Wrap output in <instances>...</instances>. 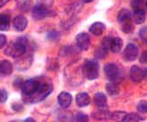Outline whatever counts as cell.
I'll list each match as a JSON object with an SVG mask.
<instances>
[{"mask_svg":"<svg viewBox=\"0 0 147 122\" xmlns=\"http://www.w3.org/2000/svg\"><path fill=\"white\" fill-rule=\"evenodd\" d=\"M52 87L45 82H39L37 80H27L23 83L22 91L27 102H39L44 100L51 92Z\"/></svg>","mask_w":147,"mask_h":122,"instance_id":"1","label":"cell"},{"mask_svg":"<svg viewBox=\"0 0 147 122\" xmlns=\"http://www.w3.org/2000/svg\"><path fill=\"white\" fill-rule=\"evenodd\" d=\"M25 52H26V44H25V39L23 38H19L16 43H11L6 49V53L13 58L20 57Z\"/></svg>","mask_w":147,"mask_h":122,"instance_id":"2","label":"cell"},{"mask_svg":"<svg viewBox=\"0 0 147 122\" xmlns=\"http://www.w3.org/2000/svg\"><path fill=\"white\" fill-rule=\"evenodd\" d=\"M98 63L95 61H87L84 64V72L88 80H96L98 77Z\"/></svg>","mask_w":147,"mask_h":122,"instance_id":"3","label":"cell"},{"mask_svg":"<svg viewBox=\"0 0 147 122\" xmlns=\"http://www.w3.org/2000/svg\"><path fill=\"white\" fill-rule=\"evenodd\" d=\"M138 56H139V48H138L135 44L129 43L126 46V49L123 51V58L126 61L132 62V61L138 58Z\"/></svg>","mask_w":147,"mask_h":122,"instance_id":"4","label":"cell"},{"mask_svg":"<svg viewBox=\"0 0 147 122\" xmlns=\"http://www.w3.org/2000/svg\"><path fill=\"white\" fill-rule=\"evenodd\" d=\"M105 72H106V76L112 81V82H115L117 78H119V68L114 63H109L105 67Z\"/></svg>","mask_w":147,"mask_h":122,"instance_id":"5","label":"cell"},{"mask_svg":"<svg viewBox=\"0 0 147 122\" xmlns=\"http://www.w3.org/2000/svg\"><path fill=\"white\" fill-rule=\"evenodd\" d=\"M76 44L78 45V48L81 50H88L89 46H90V37L89 34L82 32L78 33L76 37Z\"/></svg>","mask_w":147,"mask_h":122,"instance_id":"6","label":"cell"},{"mask_svg":"<svg viewBox=\"0 0 147 122\" xmlns=\"http://www.w3.org/2000/svg\"><path fill=\"white\" fill-rule=\"evenodd\" d=\"M129 75H131V78H132L133 82H141L145 78V70H142L141 68L134 65V67L131 68Z\"/></svg>","mask_w":147,"mask_h":122,"instance_id":"7","label":"cell"},{"mask_svg":"<svg viewBox=\"0 0 147 122\" xmlns=\"http://www.w3.org/2000/svg\"><path fill=\"white\" fill-rule=\"evenodd\" d=\"M32 14H33V18L36 19H43L44 17H47L49 14V10L47 6L44 5H36L32 10Z\"/></svg>","mask_w":147,"mask_h":122,"instance_id":"8","label":"cell"},{"mask_svg":"<svg viewBox=\"0 0 147 122\" xmlns=\"http://www.w3.org/2000/svg\"><path fill=\"white\" fill-rule=\"evenodd\" d=\"M57 101H58V104L62 108H68L71 104V102H72V96L70 95L69 92L63 91V92H61L59 95H58Z\"/></svg>","mask_w":147,"mask_h":122,"instance_id":"9","label":"cell"},{"mask_svg":"<svg viewBox=\"0 0 147 122\" xmlns=\"http://www.w3.org/2000/svg\"><path fill=\"white\" fill-rule=\"evenodd\" d=\"M13 27L17 31H24L27 27V19L24 16H18L13 19Z\"/></svg>","mask_w":147,"mask_h":122,"instance_id":"10","label":"cell"},{"mask_svg":"<svg viewBox=\"0 0 147 122\" xmlns=\"http://www.w3.org/2000/svg\"><path fill=\"white\" fill-rule=\"evenodd\" d=\"M94 102L98 109H106L107 108V97L103 92H97L94 96Z\"/></svg>","mask_w":147,"mask_h":122,"instance_id":"11","label":"cell"},{"mask_svg":"<svg viewBox=\"0 0 147 122\" xmlns=\"http://www.w3.org/2000/svg\"><path fill=\"white\" fill-rule=\"evenodd\" d=\"M13 70V65L8 61H1L0 62V73L4 76H10Z\"/></svg>","mask_w":147,"mask_h":122,"instance_id":"12","label":"cell"},{"mask_svg":"<svg viewBox=\"0 0 147 122\" xmlns=\"http://www.w3.org/2000/svg\"><path fill=\"white\" fill-rule=\"evenodd\" d=\"M76 103L78 107H87L88 104H90V96L87 92H81L77 94L76 96Z\"/></svg>","mask_w":147,"mask_h":122,"instance_id":"13","label":"cell"},{"mask_svg":"<svg viewBox=\"0 0 147 122\" xmlns=\"http://www.w3.org/2000/svg\"><path fill=\"white\" fill-rule=\"evenodd\" d=\"M109 48L113 52L117 53L120 52L121 48H122V39L119 38V37H115V38H112L109 40Z\"/></svg>","mask_w":147,"mask_h":122,"instance_id":"14","label":"cell"},{"mask_svg":"<svg viewBox=\"0 0 147 122\" xmlns=\"http://www.w3.org/2000/svg\"><path fill=\"white\" fill-rule=\"evenodd\" d=\"M10 23H11L10 16L5 13L0 14V31H7L10 29Z\"/></svg>","mask_w":147,"mask_h":122,"instance_id":"15","label":"cell"},{"mask_svg":"<svg viewBox=\"0 0 147 122\" xmlns=\"http://www.w3.org/2000/svg\"><path fill=\"white\" fill-rule=\"evenodd\" d=\"M105 29H106V26L103 23H94L93 25L90 26V32L95 34V36H101L103 32H105Z\"/></svg>","mask_w":147,"mask_h":122,"instance_id":"16","label":"cell"},{"mask_svg":"<svg viewBox=\"0 0 147 122\" xmlns=\"http://www.w3.org/2000/svg\"><path fill=\"white\" fill-rule=\"evenodd\" d=\"M133 18H134V22L136 24H142L145 22V18H146V14H145V11L144 10H135L134 14H133Z\"/></svg>","mask_w":147,"mask_h":122,"instance_id":"17","label":"cell"},{"mask_svg":"<svg viewBox=\"0 0 147 122\" xmlns=\"http://www.w3.org/2000/svg\"><path fill=\"white\" fill-rule=\"evenodd\" d=\"M131 17H132L131 11L123 8V10H121L120 12H119V14H117V20L120 22V23H123V22H126V20H129Z\"/></svg>","mask_w":147,"mask_h":122,"instance_id":"18","label":"cell"},{"mask_svg":"<svg viewBox=\"0 0 147 122\" xmlns=\"http://www.w3.org/2000/svg\"><path fill=\"white\" fill-rule=\"evenodd\" d=\"M144 121V117L138 114H126L122 122H140Z\"/></svg>","mask_w":147,"mask_h":122,"instance_id":"19","label":"cell"},{"mask_svg":"<svg viewBox=\"0 0 147 122\" xmlns=\"http://www.w3.org/2000/svg\"><path fill=\"white\" fill-rule=\"evenodd\" d=\"M106 88H107V91H108L109 95H116V94L119 92V89H117L116 84H115L114 82H110V83H108Z\"/></svg>","mask_w":147,"mask_h":122,"instance_id":"20","label":"cell"},{"mask_svg":"<svg viewBox=\"0 0 147 122\" xmlns=\"http://www.w3.org/2000/svg\"><path fill=\"white\" fill-rule=\"evenodd\" d=\"M126 114H127V113H125V111H115V113H113V114L110 115V117H112L113 120H115V121L122 122L123 117L126 116Z\"/></svg>","mask_w":147,"mask_h":122,"instance_id":"21","label":"cell"},{"mask_svg":"<svg viewBox=\"0 0 147 122\" xmlns=\"http://www.w3.org/2000/svg\"><path fill=\"white\" fill-rule=\"evenodd\" d=\"M88 121H89V117L86 114H82V113H80V114L75 116V122H88Z\"/></svg>","mask_w":147,"mask_h":122,"instance_id":"22","label":"cell"},{"mask_svg":"<svg viewBox=\"0 0 147 122\" xmlns=\"http://www.w3.org/2000/svg\"><path fill=\"white\" fill-rule=\"evenodd\" d=\"M125 24H123V26H122V31L123 32H126V33H128V32H131L132 31V29H133V25L128 22V20H126V22H123Z\"/></svg>","mask_w":147,"mask_h":122,"instance_id":"23","label":"cell"},{"mask_svg":"<svg viewBox=\"0 0 147 122\" xmlns=\"http://www.w3.org/2000/svg\"><path fill=\"white\" fill-rule=\"evenodd\" d=\"M138 110H139L140 113H146L147 111V102L141 101L139 104H138Z\"/></svg>","mask_w":147,"mask_h":122,"instance_id":"24","label":"cell"},{"mask_svg":"<svg viewBox=\"0 0 147 122\" xmlns=\"http://www.w3.org/2000/svg\"><path fill=\"white\" fill-rule=\"evenodd\" d=\"M145 0H132V6L135 10H140V6L144 4Z\"/></svg>","mask_w":147,"mask_h":122,"instance_id":"25","label":"cell"},{"mask_svg":"<svg viewBox=\"0 0 147 122\" xmlns=\"http://www.w3.org/2000/svg\"><path fill=\"white\" fill-rule=\"evenodd\" d=\"M7 97H8L7 91H6V90H4V89H0V103L5 102V101L7 100Z\"/></svg>","mask_w":147,"mask_h":122,"instance_id":"26","label":"cell"},{"mask_svg":"<svg viewBox=\"0 0 147 122\" xmlns=\"http://www.w3.org/2000/svg\"><path fill=\"white\" fill-rule=\"evenodd\" d=\"M7 43V39H6V37L4 34H0V49H3L4 46L6 45Z\"/></svg>","mask_w":147,"mask_h":122,"instance_id":"27","label":"cell"},{"mask_svg":"<svg viewBox=\"0 0 147 122\" xmlns=\"http://www.w3.org/2000/svg\"><path fill=\"white\" fill-rule=\"evenodd\" d=\"M145 32H146V27H142L141 29V31H140V38L144 40V42H146V38H145Z\"/></svg>","mask_w":147,"mask_h":122,"instance_id":"28","label":"cell"},{"mask_svg":"<svg viewBox=\"0 0 147 122\" xmlns=\"http://www.w3.org/2000/svg\"><path fill=\"white\" fill-rule=\"evenodd\" d=\"M146 55H147V52H144V53H142V57H141V63H146Z\"/></svg>","mask_w":147,"mask_h":122,"instance_id":"29","label":"cell"},{"mask_svg":"<svg viewBox=\"0 0 147 122\" xmlns=\"http://www.w3.org/2000/svg\"><path fill=\"white\" fill-rule=\"evenodd\" d=\"M8 1H10V0H0V7H1V6H4L5 4H7Z\"/></svg>","mask_w":147,"mask_h":122,"instance_id":"30","label":"cell"},{"mask_svg":"<svg viewBox=\"0 0 147 122\" xmlns=\"http://www.w3.org/2000/svg\"><path fill=\"white\" fill-rule=\"evenodd\" d=\"M24 122H36V121H34V120H33L32 117H27V119H26V120H25Z\"/></svg>","mask_w":147,"mask_h":122,"instance_id":"31","label":"cell"},{"mask_svg":"<svg viewBox=\"0 0 147 122\" xmlns=\"http://www.w3.org/2000/svg\"><path fill=\"white\" fill-rule=\"evenodd\" d=\"M93 0H83V3H91Z\"/></svg>","mask_w":147,"mask_h":122,"instance_id":"32","label":"cell"}]
</instances>
